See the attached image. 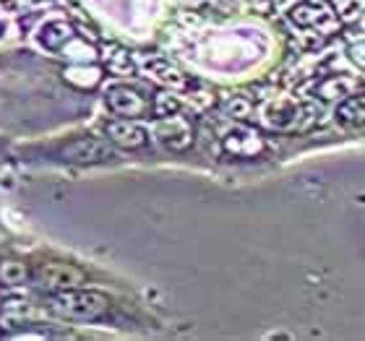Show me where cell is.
<instances>
[{
    "instance_id": "obj_13",
    "label": "cell",
    "mask_w": 365,
    "mask_h": 341,
    "mask_svg": "<svg viewBox=\"0 0 365 341\" xmlns=\"http://www.w3.org/2000/svg\"><path fill=\"white\" fill-rule=\"evenodd\" d=\"M154 115L157 117H170V115L180 112V99L173 94V91H160L157 97H154Z\"/></svg>"
},
{
    "instance_id": "obj_10",
    "label": "cell",
    "mask_w": 365,
    "mask_h": 341,
    "mask_svg": "<svg viewBox=\"0 0 365 341\" xmlns=\"http://www.w3.org/2000/svg\"><path fill=\"white\" fill-rule=\"evenodd\" d=\"M149 73H152V76L157 78L160 84L173 86V89H182V86L188 84L180 70L173 68V65H170V63H165V61H154L152 65H149Z\"/></svg>"
},
{
    "instance_id": "obj_16",
    "label": "cell",
    "mask_w": 365,
    "mask_h": 341,
    "mask_svg": "<svg viewBox=\"0 0 365 341\" xmlns=\"http://www.w3.org/2000/svg\"><path fill=\"white\" fill-rule=\"evenodd\" d=\"M217 102L214 94H206V91H198V94H190V105L196 107V110H206V107H212Z\"/></svg>"
},
{
    "instance_id": "obj_4",
    "label": "cell",
    "mask_w": 365,
    "mask_h": 341,
    "mask_svg": "<svg viewBox=\"0 0 365 341\" xmlns=\"http://www.w3.org/2000/svg\"><path fill=\"white\" fill-rule=\"evenodd\" d=\"M157 136L173 152H185L193 144V125L182 115L175 112L170 115V117H160V122H157Z\"/></svg>"
},
{
    "instance_id": "obj_9",
    "label": "cell",
    "mask_w": 365,
    "mask_h": 341,
    "mask_svg": "<svg viewBox=\"0 0 365 341\" xmlns=\"http://www.w3.org/2000/svg\"><path fill=\"white\" fill-rule=\"evenodd\" d=\"M355 91H360V81H355V78L329 76L327 81H321L319 84L316 94H319L321 99H327V102H342L344 97H350V94H355Z\"/></svg>"
},
{
    "instance_id": "obj_5",
    "label": "cell",
    "mask_w": 365,
    "mask_h": 341,
    "mask_svg": "<svg viewBox=\"0 0 365 341\" xmlns=\"http://www.w3.org/2000/svg\"><path fill=\"white\" fill-rule=\"evenodd\" d=\"M105 133H107V138H110L115 146H120V149H141V146L146 144L144 125H138L136 120H125V117L107 122Z\"/></svg>"
},
{
    "instance_id": "obj_1",
    "label": "cell",
    "mask_w": 365,
    "mask_h": 341,
    "mask_svg": "<svg viewBox=\"0 0 365 341\" xmlns=\"http://www.w3.org/2000/svg\"><path fill=\"white\" fill-rule=\"evenodd\" d=\"M107 297L84 289H61L47 297V310L71 320H94L107 310Z\"/></svg>"
},
{
    "instance_id": "obj_6",
    "label": "cell",
    "mask_w": 365,
    "mask_h": 341,
    "mask_svg": "<svg viewBox=\"0 0 365 341\" xmlns=\"http://www.w3.org/2000/svg\"><path fill=\"white\" fill-rule=\"evenodd\" d=\"M107 107L123 117H141L146 112V99L130 86H118L107 94Z\"/></svg>"
},
{
    "instance_id": "obj_17",
    "label": "cell",
    "mask_w": 365,
    "mask_h": 341,
    "mask_svg": "<svg viewBox=\"0 0 365 341\" xmlns=\"http://www.w3.org/2000/svg\"><path fill=\"white\" fill-rule=\"evenodd\" d=\"M350 58L355 65H360V68L365 70V39L363 42H358V45H352L350 47Z\"/></svg>"
},
{
    "instance_id": "obj_18",
    "label": "cell",
    "mask_w": 365,
    "mask_h": 341,
    "mask_svg": "<svg viewBox=\"0 0 365 341\" xmlns=\"http://www.w3.org/2000/svg\"><path fill=\"white\" fill-rule=\"evenodd\" d=\"M0 34H3V23H0Z\"/></svg>"
},
{
    "instance_id": "obj_2",
    "label": "cell",
    "mask_w": 365,
    "mask_h": 341,
    "mask_svg": "<svg viewBox=\"0 0 365 341\" xmlns=\"http://www.w3.org/2000/svg\"><path fill=\"white\" fill-rule=\"evenodd\" d=\"M63 162H76V164H97V162L115 159V149L102 138H73L58 152Z\"/></svg>"
},
{
    "instance_id": "obj_11",
    "label": "cell",
    "mask_w": 365,
    "mask_h": 341,
    "mask_svg": "<svg viewBox=\"0 0 365 341\" xmlns=\"http://www.w3.org/2000/svg\"><path fill=\"white\" fill-rule=\"evenodd\" d=\"M327 11L321 6H313V3H303V6H295L289 19L297 23V26H319L324 19H327Z\"/></svg>"
},
{
    "instance_id": "obj_8",
    "label": "cell",
    "mask_w": 365,
    "mask_h": 341,
    "mask_svg": "<svg viewBox=\"0 0 365 341\" xmlns=\"http://www.w3.org/2000/svg\"><path fill=\"white\" fill-rule=\"evenodd\" d=\"M334 117L339 125H347V128H360V125H365V94L355 91L350 97H344L342 102L336 105Z\"/></svg>"
},
{
    "instance_id": "obj_14",
    "label": "cell",
    "mask_w": 365,
    "mask_h": 341,
    "mask_svg": "<svg viewBox=\"0 0 365 341\" xmlns=\"http://www.w3.org/2000/svg\"><path fill=\"white\" fill-rule=\"evenodd\" d=\"M107 70L110 73H115V76H133V70H136V65H133V61H130L128 53H115L110 61H107Z\"/></svg>"
},
{
    "instance_id": "obj_15",
    "label": "cell",
    "mask_w": 365,
    "mask_h": 341,
    "mask_svg": "<svg viewBox=\"0 0 365 341\" xmlns=\"http://www.w3.org/2000/svg\"><path fill=\"white\" fill-rule=\"evenodd\" d=\"M227 112L232 115V117H248V112H251V102L243 97H232L227 102Z\"/></svg>"
},
{
    "instance_id": "obj_7",
    "label": "cell",
    "mask_w": 365,
    "mask_h": 341,
    "mask_svg": "<svg viewBox=\"0 0 365 341\" xmlns=\"http://www.w3.org/2000/svg\"><path fill=\"white\" fill-rule=\"evenodd\" d=\"M225 149L235 157H256L264 149V141L253 128H235L225 136Z\"/></svg>"
},
{
    "instance_id": "obj_12",
    "label": "cell",
    "mask_w": 365,
    "mask_h": 341,
    "mask_svg": "<svg viewBox=\"0 0 365 341\" xmlns=\"http://www.w3.org/2000/svg\"><path fill=\"white\" fill-rule=\"evenodd\" d=\"M29 276H31V271L26 268V263H21V261H3V263H0V281L8 284V287L24 284Z\"/></svg>"
},
{
    "instance_id": "obj_3",
    "label": "cell",
    "mask_w": 365,
    "mask_h": 341,
    "mask_svg": "<svg viewBox=\"0 0 365 341\" xmlns=\"http://www.w3.org/2000/svg\"><path fill=\"white\" fill-rule=\"evenodd\" d=\"M34 279L37 284H42L45 289H53V292H61V289H76L84 284V271L76 268L71 263H58V261H50V263L37 266L34 271Z\"/></svg>"
}]
</instances>
